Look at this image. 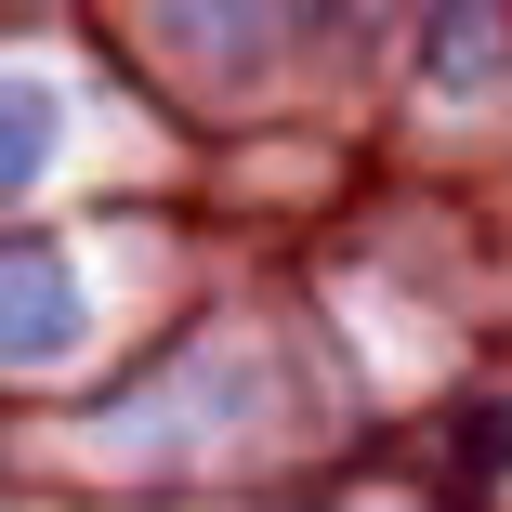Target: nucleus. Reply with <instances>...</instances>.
Returning <instances> with one entry per match:
<instances>
[{
    "instance_id": "2",
    "label": "nucleus",
    "mask_w": 512,
    "mask_h": 512,
    "mask_svg": "<svg viewBox=\"0 0 512 512\" xmlns=\"http://www.w3.org/2000/svg\"><path fill=\"white\" fill-rule=\"evenodd\" d=\"M40 132H53V106H40L27 79H0V184H27V171H40Z\"/></svg>"
},
{
    "instance_id": "1",
    "label": "nucleus",
    "mask_w": 512,
    "mask_h": 512,
    "mask_svg": "<svg viewBox=\"0 0 512 512\" xmlns=\"http://www.w3.org/2000/svg\"><path fill=\"white\" fill-rule=\"evenodd\" d=\"M66 342H79V276H66V250H0V368L66 355Z\"/></svg>"
}]
</instances>
